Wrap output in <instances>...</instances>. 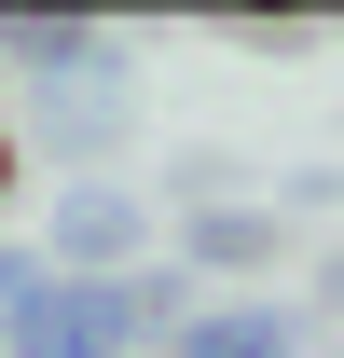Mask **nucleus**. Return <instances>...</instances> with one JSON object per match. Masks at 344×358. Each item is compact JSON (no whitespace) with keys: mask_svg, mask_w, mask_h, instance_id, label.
Listing matches in <instances>:
<instances>
[]
</instances>
